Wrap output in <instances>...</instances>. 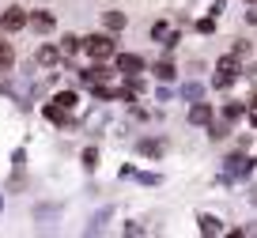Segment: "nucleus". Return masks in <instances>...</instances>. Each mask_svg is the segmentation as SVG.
<instances>
[{
    "instance_id": "1",
    "label": "nucleus",
    "mask_w": 257,
    "mask_h": 238,
    "mask_svg": "<svg viewBox=\"0 0 257 238\" xmlns=\"http://www.w3.org/2000/svg\"><path fill=\"white\" fill-rule=\"evenodd\" d=\"M80 46L87 49L95 61H102V57L113 53V38H110V34H91V38H80Z\"/></svg>"
},
{
    "instance_id": "2",
    "label": "nucleus",
    "mask_w": 257,
    "mask_h": 238,
    "mask_svg": "<svg viewBox=\"0 0 257 238\" xmlns=\"http://www.w3.org/2000/svg\"><path fill=\"white\" fill-rule=\"evenodd\" d=\"M0 23H4V31H8V34H16V31H23V27H27V12L23 8H8L4 16H0Z\"/></svg>"
},
{
    "instance_id": "3",
    "label": "nucleus",
    "mask_w": 257,
    "mask_h": 238,
    "mask_svg": "<svg viewBox=\"0 0 257 238\" xmlns=\"http://www.w3.org/2000/svg\"><path fill=\"white\" fill-rule=\"evenodd\" d=\"M140 68H144V61H140L137 53H121L117 57V72H125V76H137Z\"/></svg>"
},
{
    "instance_id": "4",
    "label": "nucleus",
    "mask_w": 257,
    "mask_h": 238,
    "mask_svg": "<svg viewBox=\"0 0 257 238\" xmlns=\"http://www.w3.org/2000/svg\"><path fill=\"white\" fill-rule=\"evenodd\" d=\"M219 230H223L219 215H201V234H219Z\"/></svg>"
},
{
    "instance_id": "5",
    "label": "nucleus",
    "mask_w": 257,
    "mask_h": 238,
    "mask_svg": "<svg viewBox=\"0 0 257 238\" xmlns=\"http://www.w3.org/2000/svg\"><path fill=\"white\" fill-rule=\"evenodd\" d=\"M57 57H61V49H57V46H42V49H38V64H42V68L57 64Z\"/></svg>"
},
{
    "instance_id": "6",
    "label": "nucleus",
    "mask_w": 257,
    "mask_h": 238,
    "mask_svg": "<svg viewBox=\"0 0 257 238\" xmlns=\"http://www.w3.org/2000/svg\"><path fill=\"white\" fill-rule=\"evenodd\" d=\"M189 121H193V125H204V121H212V106H193V113H189Z\"/></svg>"
},
{
    "instance_id": "7",
    "label": "nucleus",
    "mask_w": 257,
    "mask_h": 238,
    "mask_svg": "<svg viewBox=\"0 0 257 238\" xmlns=\"http://www.w3.org/2000/svg\"><path fill=\"white\" fill-rule=\"evenodd\" d=\"M12 61H16L12 46H8V42H0V72H4V68H12Z\"/></svg>"
},
{
    "instance_id": "8",
    "label": "nucleus",
    "mask_w": 257,
    "mask_h": 238,
    "mask_svg": "<svg viewBox=\"0 0 257 238\" xmlns=\"http://www.w3.org/2000/svg\"><path fill=\"white\" fill-rule=\"evenodd\" d=\"M53 102L61 106V110H72V106H76V95H72V91H61V95H57Z\"/></svg>"
},
{
    "instance_id": "9",
    "label": "nucleus",
    "mask_w": 257,
    "mask_h": 238,
    "mask_svg": "<svg viewBox=\"0 0 257 238\" xmlns=\"http://www.w3.org/2000/svg\"><path fill=\"white\" fill-rule=\"evenodd\" d=\"M106 27H110V31H121V27H125V16H121V12H106Z\"/></svg>"
},
{
    "instance_id": "10",
    "label": "nucleus",
    "mask_w": 257,
    "mask_h": 238,
    "mask_svg": "<svg viewBox=\"0 0 257 238\" xmlns=\"http://www.w3.org/2000/svg\"><path fill=\"white\" fill-rule=\"evenodd\" d=\"M80 49V38L76 34H64V42H61V53H76Z\"/></svg>"
},
{
    "instance_id": "11",
    "label": "nucleus",
    "mask_w": 257,
    "mask_h": 238,
    "mask_svg": "<svg viewBox=\"0 0 257 238\" xmlns=\"http://www.w3.org/2000/svg\"><path fill=\"white\" fill-rule=\"evenodd\" d=\"M34 27H38V31H49V27H53V16H49V12H38V16H34Z\"/></svg>"
},
{
    "instance_id": "12",
    "label": "nucleus",
    "mask_w": 257,
    "mask_h": 238,
    "mask_svg": "<svg viewBox=\"0 0 257 238\" xmlns=\"http://www.w3.org/2000/svg\"><path fill=\"white\" fill-rule=\"evenodd\" d=\"M140 151H144V155H159L163 144H159V140H144V144H140Z\"/></svg>"
},
{
    "instance_id": "13",
    "label": "nucleus",
    "mask_w": 257,
    "mask_h": 238,
    "mask_svg": "<svg viewBox=\"0 0 257 238\" xmlns=\"http://www.w3.org/2000/svg\"><path fill=\"white\" fill-rule=\"evenodd\" d=\"M155 76H159V79H174V68L163 61V64H155Z\"/></svg>"
},
{
    "instance_id": "14",
    "label": "nucleus",
    "mask_w": 257,
    "mask_h": 238,
    "mask_svg": "<svg viewBox=\"0 0 257 238\" xmlns=\"http://www.w3.org/2000/svg\"><path fill=\"white\" fill-rule=\"evenodd\" d=\"M219 68H223V76H231V72H234V57H223V61H219Z\"/></svg>"
},
{
    "instance_id": "15",
    "label": "nucleus",
    "mask_w": 257,
    "mask_h": 238,
    "mask_svg": "<svg viewBox=\"0 0 257 238\" xmlns=\"http://www.w3.org/2000/svg\"><path fill=\"white\" fill-rule=\"evenodd\" d=\"M246 4H257V0H246Z\"/></svg>"
}]
</instances>
